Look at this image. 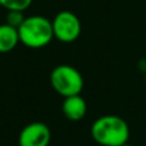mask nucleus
I'll list each match as a JSON object with an SVG mask.
<instances>
[{"label":"nucleus","instance_id":"f257e3e1","mask_svg":"<svg viewBox=\"0 0 146 146\" xmlns=\"http://www.w3.org/2000/svg\"><path fill=\"white\" fill-rule=\"evenodd\" d=\"M91 135L101 146H123L129 140V127L123 118L109 114L94 120Z\"/></svg>","mask_w":146,"mask_h":146},{"label":"nucleus","instance_id":"f03ea898","mask_svg":"<svg viewBox=\"0 0 146 146\" xmlns=\"http://www.w3.org/2000/svg\"><path fill=\"white\" fill-rule=\"evenodd\" d=\"M19 41L25 47L39 49L48 45L54 38L52 21L43 16L26 17L18 27Z\"/></svg>","mask_w":146,"mask_h":146},{"label":"nucleus","instance_id":"7ed1b4c3","mask_svg":"<svg viewBox=\"0 0 146 146\" xmlns=\"http://www.w3.org/2000/svg\"><path fill=\"white\" fill-rule=\"evenodd\" d=\"M50 86L60 96L70 97L80 94L84 88V79L75 67L70 65H60L50 72Z\"/></svg>","mask_w":146,"mask_h":146},{"label":"nucleus","instance_id":"20e7f679","mask_svg":"<svg viewBox=\"0 0 146 146\" xmlns=\"http://www.w3.org/2000/svg\"><path fill=\"white\" fill-rule=\"evenodd\" d=\"M54 38L62 43H72L82 33V23L75 13L70 11L58 12L52 21Z\"/></svg>","mask_w":146,"mask_h":146},{"label":"nucleus","instance_id":"39448f33","mask_svg":"<svg viewBox=\"0 0 146 146\" xmlns=\"http://www.w3.org/2000/svg\"><path fill=\"white\" fill-rule=\"evenodd\" d=\"M52 140L50 129L45 123L34 121L27 124L18 136L19 146H48Z\"/></svg>","mask_w":146,"mask_h":146},{"label":"nucleus","instance_id":"423d86ee","mask_svg":"<svg viewBox=\"0 0 146 146\" xmlns=\"http://www.w3.org/2000/svg\"><path fill=\"white\" fill-rule=\"evenodd\" d=\"M62 113L69 120H82L87 114V102L80 94L65 97L62 104Z\"/></svg>","mask_w":146,"mask_h":146},{"label":"nucleus","instance_id":"0eeeda50","mask_svg":"<svg viewBox=\"0 0 146 146\" xmlns=\"http://www.w3.org/2000/svg\"><path fill=\"white\" fill-rule=\"evenodd\" d=\"M19 41L18 29L4 23L0 25V53H8L17 47Z\"/></svg>","mask_w":146,"mask_h":146},{"label":"nucleus","instance_id":"6e6552de","mask_svg":"<svg viewBox=\"0 0 146 146\" xmlns=\"http://www.w3.org/2000/svg\"><path fill=\"white\" fill-rule=\"evenodd\" d=\"M33 0H0V5L7 11H22L25 12L31 5Z\"/></svg>","mask_w":146,"mask_h":146},{"label":"nucleus","instance_id":"1a4fd4ad","mask_svg":"<svg viewBox=\"0 0 146 146\" xmlns=\"http://www.w3.org/2000/svg\"><path fill=\"white\" fill-rule=\"evenodd\" d=\"M26 17L23 16V12L22 11H8L5 17V21L8 25L13 26V27L18 29L19 26L22 25V22L25 21Z\"/></svg>","mask_w":146,"mask_h":146},{"label":"nucleus","instance_id":"9d476101","mask_svg":"<svg viewBox=\"0 0 146 146\" xmlns=\"http://www.w3.org/2000/svg\"><path fill=\"white\" fill-rule=\"evenodd\" d=\"M123 146H135V145H131V143H128V142H127V143H124Z\"/></svg>","mask_w":146,"mask_h":146},{"label":"nucleus","instance_id":"9b49d317","mask_svg":"<svg viewBox=\"0 0 146 146\" xmlns=\"http://www.w3.org/2000/svg\"><path fill=\"white\" fill-rule=\"evenodd\" d=\"M145 82H146V72H145Z\"/></svg>","mask_w":146,"mask_h":146}]
</instances>
